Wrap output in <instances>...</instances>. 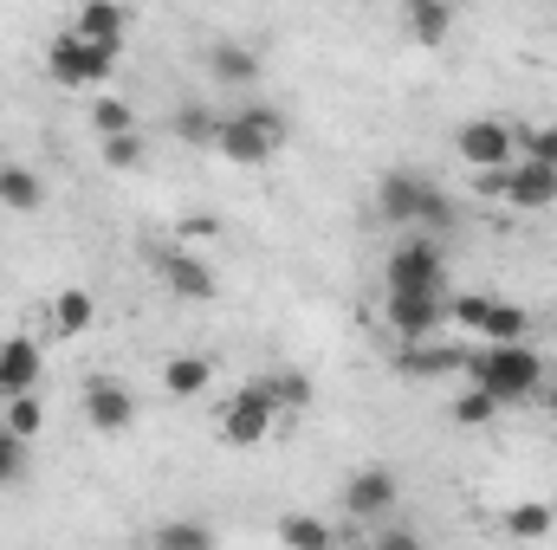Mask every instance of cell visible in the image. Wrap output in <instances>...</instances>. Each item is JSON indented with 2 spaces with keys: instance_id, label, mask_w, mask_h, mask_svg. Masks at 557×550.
Instances as JSON below:
<instances>
[{
  "instance_id": "obj_22",
  "label": "cell",
  "mask_w": 557,
  "mask_h": 550,
  "mask_svg": "<svg viewBox=\"0 0 557 550\" xmlns=\"http://www.w3.org/2000/svg\"><path fill=\"white\" fill-rule=\"evenodd\" d=\"M91 317H98V304H91V291H78V285H72V291H59V298H52V324H59L65 337H78V330H91Z\"/></svg>"
},
{
  "instance_id": "obj_27",
  "label": "cell",
  "mask_w": 557,
  "mask_h": 550,
  "mask_svg": "<svg viewBox=\"0 0 557 550\" xmlns=\"http://www.w3.org/2000/svg\"><path fill=\"white\" fill-rule=\"evenodd\" d=\"M214 124H221V117L201 111V104H182V111H175V137L195 142V149H214Z\"/></svg>"
},
{
  "instance_id": "obj_29",
  "label": "cell",
  "mask_w": 557,
  "mask_h": 550,
  "mask_svg": "<svg viewBox=\"0 0 557 550\" xmlns=\"http://www.w3.org/2000/svg\"><path fill=\"white\" fill-rule=\"evenodd\" d=\"M91 130H98V137H124V130H137V111H131L124 98H98V104H91Z\"/></svg>"
},
{
  "instance_id": "obj_19",
  "label": "cell",
  "mask_w": 557,
  "mask_h": 550,
  "mask_svg": "<svg viewBox=\"0 0 557 550\" xmlns=\"http://www.w3.org/2000/svg\"><path fill=\"white\" fill-rule=\"evenodd\" d=\"M39 201H46V182H39L33 168L7 162V168H0V208H13V214H33Z\"/></svg>"
},
{
  "instance_id": "obj_4",
  "label": "cell",
  "mask_w": 557,
  "mask_h": 550,
  "mask_svg": "<svg viewBox=\"0 0 557 550\" xmlns=\"http://www.w3.org/2000/svg\"><path fill=\"white\" fill-rule=\"evenodd\" d=\"M396 499H403L396 466H357V473L344 479V512H350L357 525H383V518L396 512Z\"/></svg>"
},
{
  "instance_id": "obj_20",
  "label": "cell",
  "mask_w": 557,
  "mask_h": 550,
  "mask_svg": "<svg viewBox=\"0 0 557 550\" xmlns=\"http://www.w3.org/2000/svg\"><path fill=\"white\" fill-rule=\"evenodd\" d=\"M519 337H532V317H525L519 304L493 298V304H486V324H480V343H519Z\"/></svg>"
},
{
  "instance_id": "obj_1",
  "label": "cell",
  "mask_w": 557,
  "mask_h": 550,
  "mask_svg": "<svg viewBox=\"0 0 557 550\" xmlns=\"http://www.w3.org/2000/svg\"><path fill=\"white\" fill-rule=\"evenodd\" d=\"M467 376L499 402V409H512V402H539L545 396V357L519 337V343H486V350H473L467 357Z\"/></svg>"
},
{
  "instance_id": "obj_3",
  "label": "cell",
  "mask_w": 557,
  "mask_h": 550,
  "mask_svg": "<svg viewBox=\"0 0 557 550\" xmlns=\"http://www.w3.org/2000/svg\"><path fill=\"white\" fill-rule=\"evenodd\" d=\"M383 291H447V260H441V240H434V234L403 240V247L383 260Z\"/></svg>"
},
{
  "instance_id": "obj_38",
  "label": "cell",
  "mask_w": 557,
  "mask_h": 550,
  "mask_svg": "<svg viewBox=\"0 0 557 550\" xmlns=\"http://www.w3.org/2000/svg\"><path fill=\"white\" fill-rule=\"evenodd\" d=\"M545 402H552V414H557V389H552V383H545Z\"/></svg>"
},
{
  "instance_id": "obj_34",
  "label": "cell",
  "mask_w": 557,
  "mask_h": 550,
  "mask_svg": "<svg viewBox=\"0 0 557 550\" xmlns=\"http://www.w3.org/2000/svg\"><path fill=\"white\" fill-rule=\"evenodd\" d=\"M519 149L539 155V162H557V124H532V130H519Z\"/></svg>"
},
{
  "instance_id": "obj_9",
  "label": "cell",
  "mask_w": 557,
  "mask_h": 550,
  "mask_svg": "<svg viewBox=\"0 0 557 550\" xmlns=\"http://www.w3.org/2000/svg\"><path fill=\"white\" fill-rule=\"evenodd\" d=\"M162 278H169V291L175 298H188V304H208V298H221V278H214V266L208 260H195L188 247H162Z\"/></svg>"
},
{
  "instance_id": "obj_37",
  "label": "cell",
  "mask_w": 557,
  "mask_h": 550,
  "mask_svg": "<svg viewBox=\"0 0 557 550\" xmlns=\"http://www.w3.org/2000/svg\"><path fill=\"white\" fill-rule=\"evenodd\" d=\"M421 538L416 532H403V525H376V550H416Z\"/></svg>"
},
{
  "instance_id": "obj_25",
  "label": "cell",
  "mask_w": 557,
  "mask_h": 550,
  "mask_svg": "<svg viewBox=\"0 0 557 550\" xmlns=\"http://www.w3.org/2000/svg\"><path fill=\"white\" fill-rule=\"evenodd\" d=\"M486 304H493V291H460V298H447V324H454V330H467V337H480Z\"/></svg>"
},
{
  "instance_id": "obj_30",
  "label": "cell",
  "mask_w": 557,
  "mask_h": 550,
  "mask_svg": "<svg viewBox=\"0 0 557 550\" xmlns=\"http://www.w3.org/2000/svg\"><path fill=\"white\" fill-rule=\"evenodd\" d=\"M454 421H460V427H493V421H499V402L473 383L467 396H454Z\"/></svg>"
},
{
  "instance_id": "obj_35",
  "label": "cell",
  "mask_w": 557,
  "mask_h": 550,
  "mask_svg": "<svg viewBox=\"0 0 557 550\" xmlns=\"http://www.w3.org/2000/svg\"><path fill=\"white\" fill-rule=\"evenodd\" d=\"M247 117L267 130V142L273 149H285V137H292V124H285V111H273V104H247Z\"/></svg>"
},
{
  "instance_id": "obj_16",
  "label": "cell",
  "mask_w": 557,
  "mask_h": 550,
  "mask_svg": "<svg viewBox=\"0 0 557 550\" xmlns=\"http://www.w3.org/2000/svg\"><path fill=\"white\" fill-rule=\"evenodd\" d=\"M403 20H409L416 46H447V33H454V7L447 0H403Z\"/></svg>"
},
{
  "instance_id": "obj_15",
  "label": "cell",
  "mask_w": 557,
  "mask_h": 550,
  "mask_svg": "<svg viewBox=\"0 0 557 550\" xmlns=\"http://www.w3.org/2000/svg\"><path fill=\"white\" fill-rule=\"evenodd\" d=\"M208 72H214L221 85H253V78H260V52L240 46V39H214V46H208Z\"/></svg>"
},
{
  "instance_id": "obj_17",
  "label": "cell",
  "mask_w": 557,
  "mask_h": 550,
  "mask_svg": "<svg viewBox=\"0 0 557 550\" xmlns=\"http://www.w3.org/2000/svg\"><path fill=\"white\" fill-rule=\"evenodd\" d=\"M454 370H467V350H447L434 337L403 343V376H454Z\"/></svg>"
},
{
  "instance_id": "obj_28",
  "label": "cell",
  "mask_w": 557,
  "mask_h": 550,
  "mask_svg": "<svg viewBox=\"0 0 557 550\" xmlns=\"http://www.w3.org/2000/svg\"><path fill=\"white\" fill-rule=\"evenodd\" d=\"M278 545L331 550V525H324V518H278Z\"/></svg>"
},
{
  "instance_id": "obj_26",
  "label": "cell",
  "mask_w": 557,
  "mask_h": 550,
  "mask_svg": "<svg viewBox=\"0 0 557 550\" xmlns=\"http://www.w3.org/2000/svg\"><path fill=\"white\" fill-rule=\"evenodd\" d=\"M7 427H13L20 440H39V427H46V409H39V396H33V389L7 396Z\"/></svg>"
},
{
  "instance_id": "obj_32",
  "label": "cell",
  "mask_w": 557,
  "mask_h": 550,
  "mask_svg": "<svg viewBox=\"0 0 557 550\" xmlns=\"http://www.w3.org/2000/svg\"><path fill=\"white\" fill-rule=\"evenodd\" d=\"M26 479V440L0 421V486H20Z\"/></svg>"
},
{
  "instance_id": "obj_21",
  "label": "cell",
  "mask_w": 557,
  "mask_h": 550,
  "mask_svg": "<svg viewBox=\"0 0 557 550\" xmlns=\"http://www.w3.org/2000/svg\"><path fill=\"white\" fill-rule=\"evenodd\" d=\"M253 389H260V396H267V402H273L278 414H285V409H305V402H311V376H298V370H278V376H260Z\"/></svg>"
},
{
  "instance_id": "obj_11",
  "label": "cell",
  "mask_w": 557,
  "mask_h": 550,
  "mask_svg": "<svg viewBox=\"0 0 557 550\" xmlns=\"http://www.w3.org/2000/svg\"><path fill=\"white\" fill-rule=\"evenodd\" d=\"M214 149L227 155V162H240V168H260V162H273L278 149L267 142V130L247 117V111H234V117H221L214 124Z\"/></svg>"
},
{
  "instance_id": "obj_8",
  "label": "cell",
  "mask_w": 557,
  "mask_h": 550,
  "mask_svg": "<svg viewBox=\"0 0 557 550\" xmlns=\"http://www.w3.org/2000/svg\"><path fill=\"white\" fill-rule=\"evenodd\" d=\"M273 427H278V409L253 389V383H247V389L227 402V414H221V440H227V447H260Z\"/></svg>"
},
{
  "instance_id": "obj_7",
  "label": "cell",
  "mask_w": 557,
  "mask_h": 550,
  "mask_svg": "<svg viewBox=\"0 0 557 550\" xmlns=\"http://www.w3.org/2000/svg\"><path fill=\"white\" fill-rule=\"evenodd\" d=\"M78 402H85V421H91L98 434H131V427H137V396H131V383H117V376H91Z\"/></svg>"
},
{
  "instance_id": "obj_33",
  "label": "cell",
  "mask_w": 557,
  "mask_h": 550,
  "mask_svg": "<svg viewBox=\"0 0 557 550\" xmlns=\"http://www.w3.org/2000/svg\"><path fill=\"white\" fill-rule=\"evenodd\" d=\"M104 168H143V137H137V130L104 137Z\"/></svg>"
},
{
  "instance_id": "obj_31",
  "label": "cell",
  "mask_w": 557,
  "mask_h": 550,
  "mask_svg": "<svg viewBox=\"0 0 557 550\" xmlns=\"http://www.w3.org/2000/svg\"><path fill=\"white\" fill-rule=\"evenodd\" d=\"M156 545H169V550H208V545H214V532H208V525H188V518H169V525H156Z\"/></svg>"
},
{
  "instance_id": "obj_23",
  "label": "cell",
  "mask_w": 557,
  "mask_h": 550,
  "mask_svg": "<svg viewBox=\"0 0 557 550\" xmlns=\"http://www.w3.org/2000/svg\"><path fill=\"white\" fill-rule=\"evenodd\" d=\"M557 512L545 505V499H532V505H512L506 512V538H552Z\"/></svg>"
},
{
  "instance_id": "obj_18",
  "label": "cell",
  "mask_w": 557,
  "mask_h": 550,
  "mask_svg": "<svg viewBox=\"0 0 557 550\" xmlns=\"http://www.w3.org/2000/svg\"><path fill=\"white\" fill-rule=\"evenodd\" d=\"M208 383H214V363H208V357H169V363H162V389H169L175 402L208 396Z\"/></svg>"
},
{
  "instance_id": "obj_14",
  "label": "cell",
  "mask_w": 557,
  "mask_h": 550,
  "mask_svg": "<svg viewBox=\"0 0 557 550\" xmlns=\"http://www.w3.org/2000/svg\"><path fill=\"white\" fill-rule=\"evenodd\" d=\"M39 370H46V357H39V343H33V337H7V343H0V389H7V396L33 389V383H39Z\"/></svg>"
},
{
  "instance_id": "obj_12",
  "label": "cell",
  "mask_w": 557,
  "mask_h": 550,
  "mask_svg": "<svg viewBox=\"0 0 557 550\" xmlns=\"http://www.w3.org/2000/svg\"><path fill=\"white\" fill-rule=\"evenodd\" d=\"M421 175H409V168H389L383 182H376V214L389 221V227H403V234H416V214H421Z\"/></svg>"
},
{
  "instance_id": "obj_24",
  "label": "cell",
  "mask_w": 557,
  "mask_h": 550,
  "mask_svg": "<svg viewBox=\"0 0 557 550\" xmlns=\"http://www.w3.org/2000/svg\"><path fill=\"white\" fill-rule=\"evenodd\" d=\"M447 227H454V201H447V188H434V182H428V188H421V214H416V234H434V240H441Z\"/></svg>"
},
{
  "instance_id": "obj_2",
  "label": "cell",
  "mask_w": 557,
  "mask_h": 550,
  "mask_svg": "<svg viewBox=\"0 0 557 550\" xmlns=\"http://www.w3.org/2000/svg\"><path fill=\"white\" fill-rule=\"evenodd\" d=\"M117 59H124V52L91 46L85 33H59V39L46 46V78H52L59 91H91V85H111Z\"/></svg>"
},
{
  "instance_id": "obj_13",
  "label": "cell",
  "mask_w": 557,
  "mask_h": 550,
  "mask_svg": "<svg viewBox=\"0 0 557 550\" xmlns=\"http://www.w3.org/2000/svg\"><path fill=\"white\" fill-rule=\"evenodd\" d=\"M72 33H85L91 46L124 52V39H131V7H124V0H85L78 20H72Z\"/></svg>"
},
{
  "instance_id": "obj_6",
  "label": "cell",
  "mask_w": 557,
  "mask_h": 550,
  "mask_svg": "<svg viewBox=\"0 0 557 550\" xmlns=\"http://www.w3.org/2000/svg\"><path fill=\"white\" fill-rule=\"evenodd\" d=\"M454 149H460L467 168H506V162L519 155V130L499 124V117H467V124L454 130Z\"/></svg>"
},
{
  "instance_id": "obj_5",
  "label": "cell",
  "mask_w": 557,
  "mask_h": 550,
  "mask_svg": "<svg viewBox=\"0 0 557 550\" xmlns=\"http://www.w3.org/2000/svg\"><path fill=\"white\" fill-rule=\"evenodd\" d=\"M383 324L403 337V343H421L447 324V291H383Z\"/></svg>"
},
{
  "instance_id": "obj_10",
  "label": "cell",
  "mask_w": 557,
  "mask_h": 550,
  "mask_svg": "<svg viewBox=\"0 0 557 550\" xmlns=\"http://www.w3.org/2000/svg\"><path fill=\"white\" fill-rule=\"evenodd\" d=\"M552 201H557V162H539V155L512 162V175H506V208L539 214V208H552Z\"/></svg>"
},
{
  "instance_id": "obj_36",
  "label": "cell",
  "mask_w": 557,
  "mask_h": 550,
  "mask_svg": "<svg viewBox=\"0 0 557 550\" xmlns=\"http://www.w3.org/2000/svg\"><path fill=\"white\" fill-rule=\"evenodd\" d=\"M506 175H512V162L506 168H473V195L480 201H506Z\"/></svg>"
}]
</instances>
